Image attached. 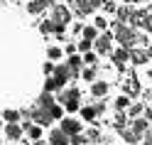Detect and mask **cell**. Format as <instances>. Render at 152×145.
I'll list each match as a JSON object with an SVG mask.
<instances>
[{
	"instance_id": "cell-1",
	"label": "cell",
	"mask_w": 152,
	"mask_h": 145,
	"mask_svg": "<svg viewBox=\"0 0 152 145\" xmlns=\"http://www.w3.org/2000/svg\"><path fill=\"white\" fill-rule=\"evenodd\" d=\"M49 17H52L54 22H59V25H69V22H71V17H74V13H71V7H69V5H59V3H54Z\"/></svg>"
},
{
	"instance_id": "cell-2",
	"label": "cell",
	"mask_w": 152,
	"mask_h": 145,
	"mask_svg": "<svg viewBox=\"0 0 152 145\" xmlns=\"http://www.w3.org/2000/svg\"><path fill=\"white\" fill-rule=\"evenodd\" d=\"M30 111H32V121H34L37 125H42V128H47V125L54 123L49 108H44V106H34V108H30Z\"/></svg>"
},
{
	"instance_id": "cell-3",
	"label": "cell",
	"mask_w": 152,
	"mask_h": 145,
	"mask_svg": "<svg viewBox=\"0 0 152 145\" xmlns=\"http://www.w3.org/2000/svg\"><path fill=\"white\" fill-rule=\"evenodd\" d=\"M110 44H113V32H101L93 40V49H96V54H110Z\"/></svg>"
},
{
	"instance_id": "cell-4",
	"label": "cell",
	"mask_w": 152,
	"mask_h": 145,
	"mask_svg": "<svg viewBox=\"0 0 152 145\" xmlns=\"http://www.w3.org/2000/svg\"><path fill=\"white\" fill-rule=\"evenodd\" d=\"M147 17H150V13H147V10H132L130 20H128V25H130V27H135V30H145Z\"/></svg>"
},
{
	"instance_id": "cell-5",
	"label": "cell",
	"mask_w": 152,
	"mask_h": 145,
	"mask_svg": "<svg viewBox=\"0 0 152 145\" xmlns=\"http://www.w3.org/2000/svg\"><path fill=\"white\" fill-rule=\"evenodd\" d=\"M66 64H69V69H71V81H74V79H81V69H83V57H79V54H69V59H66Z\"/></svg>"
},
{
	"instance_id": "cell-6",
	"label": "cell",
	"mask_w": 152,
	"mask_h": 145,
	"mask_svg": "<svg viewBox=\"0 0 152 145\" xmlns=\"http://www.w3.org/2000/svg\"><path fill=\"white\" fill-rule=\"evenodd\" d=\"M3 135L7 140H22L25 138V128L20 123H5V133Z\"/></svg>"
},
{
	"instance_id": "cell-7",
	"label": "cell",
	"mask_w": 152,
	"mask_h": 145,
	"mask_svg": "<svg viewBox=\"0 0 152 145\" xmlns=\"http://www.w3.org/2000/svg\"><path fill=\"white\" fill-rule=\"evenodd\" d=\"M108 89H110V84H108L106 79H96V81H91V96H93V99H103V96L108 93Z\"/></svg>"
},
{
	"instance_id": "cell-8",
	"label": "cell",
	"mask_w": 152,
	"mask_h": 145,
	"mask_svg": "<svg viewBox=\"0 0 152 145\" xmlns=\"http://www.w3.org/2000/svg\"><path fill=\"white\" fill-rule=\"evenodd\" d=\"M147 59H150L147 49H142V47H132V49H130V62L135 64V66H140V64H147Z\"/></svg>"
},
{
	"instance_id": "cell-9",
	"label": "cell",
	"mask_w": 152,
	"mask_h": 145,
	"mask_svg": "<svg viewBox=\"0 0 152 145\" xmlns=\"http://www.w3.org/2000/svg\"><path fill=\"white\" fill-rule=\"evenodd\" d=\"M61 130H64L66 135L81 133V121H79V118H61Z\"/></svg>"
},
{
	"instance_id": "cell-10",
	"label": "cell",
	"mask_w": 152,
	"mask_h": 145,
	"mask_svg": "<svg viewBox=\"0 0 152 145\" xmlns=\"http://www.w3.org/2000/svg\"><path fill=\"white\" fill-rule=\"evenodd\" d=\"M49 145H71V143H69V135H66L61 128H54L49 133Z\"/></svg>"
},
{
	"instance_id": "cell-11",
	"label": "cell",
	"mask_w": 152,
	"mask_h": 145,
	"mask_svg": "<svg viewBox=\"0 0 152 145\" xmlns=\"http://www.w3.org/2000/svg\"><path fill=\"white\" fill-rule=\"evenodd\" d=\"M64 81L61 79H56V76L52 74V76H47V79H44V91H52V93H56V91H61L64 89Z\"/></svg>"
},
{
	"instance_id": "cell-12",
	"label": "cell",
	"mask_w": 152,
	"mask_h": 145,
	"mask_svg": "<svg viewBox=\"0 0 152 145\" xmlns=\"http://www.w3.org/2000/svg\"><path fill=\"white\" fill-rule=\"evenodd\" d=\"M54 76H56V79H61L64 84L66 81H71V69H69V64H54Z\"/></svg>"
},
{
	"instance_id": "cell-13",
	"label": "cell",
	"mask_w": 152,
	"mask_h": 145,
	"mask_svg": "<svg viewBox=\"0 0 152 145\" xmlns=\"http://www.w3.org/2000/svg\"><path fill=\"white\" fill-rule=\"evenodd\" d=\"M128 59H130V49H128V47H120V49L113 52V64L120 66V69H123V64H125Z\"/></svg>"
},
{
	"instance_id": "cell-14",
	"label": "cell",
	"mask_w": 152,
	"mask_h": 145,
	"mask_svg": "<svg viewBox=\"0 0 152 145\" xmlns=\"http://www.w3.org/2000/svg\"><path fill=\"white\" fill-rule=\"evenodd\" d=\"M130 128H132V130H135V133L140 135V138H142V135H145V130L150 128V121L145 118V116H142V118L137 116V118H132V125H130Z\"/></svg>"
},
{
	"instance_id": "cell-15",
	"label": "cell",
	"mask_w": 152,
	"mask_h": 145,
	"mask_svg": "<svg viewBox=\"0 0 152 145\" xmlns=\"http://www.w3.org/2000/svg\"><path fill=\"white\" fill-rule=\"evenodd\" d=\"M56 103V96L52 91H42L39 93V99H37V106H44V108H49V106Z\"/></svg>"
},
{
	"instance_id": "cell-16",
	"label": "cell",
	"mask_w": 152,
	"mask_h": 145,
	"mask_svg": "<svg viewBox=\"0 0 152 145\" xmlns=\"http://www.w3.org/2000/svg\"><path fill=\"white\" fill-rule=\"evenodd\" d=\"M130 15H132V7H130V5H120V7H115V20H118V22H128Z\"/></svg>"
},
{
	"instance_id": "cell-17",
	"label": "cell",
	"mask_w": 152,
	"mask_h": 145,
	"mask_svg": "<svg viewBox=\"0 0 152 145\" xmlns=\"http://www.w3.org/2000/svg\"><path fill=\"white\" fill-rule=\"evenodd\" d=\"M25 135H27L30 140H39V138H42V125H37V123H30V125L25 128Z\"/></svg>"
},
{
	"instance_id": "cell-18",
	"label": "cell",
	"mask_w": 152,
	"mask_h": 145,
	"mask_svg": "<svg viewBox=\"0 0 152 145\" xmlns=\"http://www.w3.org/2000/svg\"><path fill=\"white\" fill-rule=\"evenodd\" d=\"M96 76H98V64H93V66L86 64V69H81V79L83 81H96Z\"/></svg>"
},
{
	"instance_id": "cell-19",
	"label": "cell",
	"mask_w": 152,
	"mask_h": 145,
	"mask_svg": "<svg viewBox=\"0 0 152 145\" xmlns=\"http://www.w3.org/2000/svg\"><path fill=\"white\" fill-rule=\"evenodd\" d=\"M44 10H47V5L42 0H30V3H27V13L30 15H42Z\"/></svg>"
},
{
	"instance_id": "cell-20",
	"label": "cell",
	"mask_w": 152,
	"mask_h": 145,
	"mask_svg": "<svg viewBox=\"0 0 152 145\" xmlns=\"http://www.w3.org/2000/svg\"><path fill=\"white\" fill-rule=\"evenodd\" d=\"M120 135H123V140L130 143V145H137V140H140V135L132 130V128H120Z\"/></svg>"
},
{
	"instance_id": "cell-21",
	"label": "cell",
	"mask_w": 152,
	"mask_h": 145,
	"mask_svg": "<svg viewBox=\"0 0 152 145\" xmlns=\"http://www.w3.org/2000/svg\"><path fill=\"white\" fill-rule=\"evenodd\" d=\"M79 113H81V118H83V121H88V123H93V121H96V116H98L93 106H81Z\"/></svg>"
},
{
	"instance_id": "cell-22",
	"label": "cell",
	"mask_w": 152,
	"mask_h": 145,
	"mask_svg": "<svg viewBox=\"0 0 152 145\" xmlns=\"http://www.w3.org/2000/svg\"><path fill=\"white\" fill-rule=\"evenodd\" d=\"M20 118H22L20 111H15V108H5L3 111V121L5 123H20Z\"/></svg>"
},
{
	"instance_id": "cell-23",
	"label": "cell",
	"mask_w": 152,
	"mask_h": 145,
	"mask_svg": "<svg viewBox=\"0 0 152 145\" xmlns=\"http://www.w3.org/2000/svg\"><path fill=\"white\" fill-rule=\"evenodd\" d=\"M81 37H86V40H96L98 37V27L96 25H83V30H81Z\"/></svg>"
},
{
	"instance_id": "cell-24",
	"label": "cell",
	"mask_w": 152,
	"mask_h": 145,
	"mask_svg": "<svg viewBox=\"0 0 152 145\" xmlns=\"http://www.w3.org/2000/svg\"><path fill=\"white\" fill-rule=\"evenodd\" d=\"M79 108H81V99H69V101L64 103V111L66 113H76Z\"/></svg>"
},
{
	"instance_id": "cell-25",
	"label": "cell",
	"mask_w": 152,
	"mask_h": 145,
	"mask_svg": "<svg viewBox=\"0 0 152 145\" xmlns=\"http://www.w3.org/2000/svg\"><path fill=\"white\" fill-rule=\"evenodd\" d=\"M47 57H49L52 62H59L64 57V49H61V47H49V49H47Z\"/></svg>"
},
{
	"instance_id": "cell-26",
	"label": "cell",
	"mask_w": 152,
	"mask_h": 145,
	"mask_svg": "<svg viewBox=\"0 0 152 145\" xmlns=\"http://www.w3.org/2000/svg\"><path fill=\"white\" fill-rule=\"evenodd\" d=\"M125 91H128V93H137V91H140V84H137L135 76H128V81H125Z\"/></svg>"
},
{
	"instance_id": "cell-27",
	"label": "cell",
	"mask_w": 152,
	"mask_h": 145,
	"mask_svg": "<svg viewBox=\"0 0 152 145\" xmlns=\"http://www.w3.org/2000/svg\"><path fill=\"white\" fill-rule=\"evenodd\" d=\"M142 111H145V106H142V103H130L128 106V116H130V118H137Z\"/></svg>"
},
{
	"instance_id": "cell-28",
	"label": "cell",
	"mask_w": 152,
	"mask_h": 145,
	"mask_svg": "<svg viewBox=\"0 0 152 145\" xmlns=\"http://www.w3.org/2000/svg\"><path fill=\"white\" fill-rule=\"evenodd\" d=\"M49 113H52V118H54V121H56V118H64V106H61V103L49 106Z\"/></svg>"
},
{
	"instance_id": "cell-29",
	"label": "cell",
	"mask_w": 152,
	"mask_h": 145,
	"mask_svg": "<svg viewBox=\"0 0 152 145\" xmlns=\"http://www.w3.org/2000/svg\"><path fill=\"white\" fill-rule=\"evenodd\" d=\"M83 64H88V66H93V64H98V54L96 52H83Z\"/></svg>"
},
{
	"instance_id": "cell-30",
	"label": "cell",
	"mask_w": 152,
	"mask_h": 145,
	"mask_svg": "<svg viewBox=\"0 0 152 145\" xmlns=\"http://www.w3.org/2000/svg\"><path fill=\"white\" fill-rule=\"evenodd\" d=\"M69 143L71 145H86V135L83 133H74V135H69Z\"/></svg>"
},
{
	"instance_id": "cell-31",
	"label": "cell",
	"mask_w": 152,
	"mask_h": 145,
	"mask_svg": "<svg viewBox=\"0 0 152 145\" xmlns=\"http://www.w3.org/2000/svg\"><path fill=\"white\" fill-rule=\"evenodd\" d=\"M76 47H79V52L83 54V52H88L91 47H93V42H91V40H86V37H81V40L76 42Z\"/></svg>"
},
{
	"instance_id": "cell-32",
	"label": "cell",
	"mask_w": 152,
	"mask_h": 145,
	"mask_svg": "<svg viewBox=\"0 0 152 145\" xmlns=\"http://www.w3.org/2000/svg\"><path fill=\"white\" fill-rule=\"evenodd\" d=\"M128 106H130V99H128V96H118V99H115V108H118V111L128 108Z\"/></svg>"
},
{
	"instance_id": "cell-33",
	"label": "cell",
	"mask_w": 152,
	"mask_h": 145,
	"mask_svg": "<svg viewBox=\"0 0 152 145\" xmlns=\"http://www.w3.org/2000/svg\"><path fill=\"white\" fill-rule=\"evenodd\" d=\"M86 140H91V143H98V140H101V130H98V128H91V130L86 133Z\"/></svg>"
},
{
	"instance_id": "cell-34",
	"label": "cell",
	"mask_w": 152,
	"mask_h": 145,
	"mask_svg": "<svg viewBox=\"0 0 152 145\" xmlns=\"http://www.w3.org/2000/svg\"><path fill=\"white\" fill-rule=\"evenodd\" d=\"M93 25L98 27V32H103V30H106V27H108V20H106V17H103V15H98L96 20H93Z\"/></svg>"
},
{
	"instance_id": "cell-35",
	"label": "cell",
	"mask_w": 152,
	"mask_h": 145,
	"mask_svg": "<svg viewBox=\"0 0 152 145\" xmlns=\"http://www.w3.org/2000/svg\"><path fill=\"white\" fill-rule=\"evenodd\" d=\"M101 7H103L106 13H115V7H118V5H115V0H103V5H101Z\"/></svg>"
},
{
	"instance_id": "cell-36",
	"label": "cell",
	"mask_w": 152,
	"mask_h": 145,
	"mask_svg": "<svg viewBox=\"0 0 152 145\" xmlns=\"http://www.w3.org/2000/svg\"><path fill=\"white\" fill-rule=\"evenodd\" d=\"M42 71H44L47 76H52V74H54V62H52V59H49V62H44V66H42Z\"/></svg>"
},
{
	"instance_id": "cell-37",
	"label": "cell",
	"mask_w": 152,
	"mask_h": 145,
	"mask_svg": "<svg viewBox=\"0 0 152 145\" xmlns=\"http://www.w3.org/2000/svg\"><path fill=\"white\" fill-rule=\"evenodd\" d=\"M76 52H79V47H76V42H69V44L64 47V54H76Z\"/></svg>"
},
{
	"instance_id": "cell-38",
	"label": "cell",
	"mask_w": 152,
	"mask_h": 145,
	"mask_svg": "<svg viewBox=\"0 0 152 145\" xmlns=\"http://www.w3.org/2000/svg\"><path fill=\"white\" fill-rule=\"evenodd\" d=\"M115 125H118V128H125V113H123V111L115 116Z\"/></svg>"
},
{
	"instance_id": "cell-39",
	"label": "cell",
	"mask_w": 152,
	"mask_h": 145,
	"mask_svg": "<svg viewBox=\"0 0 152 145\" xmlns=\"http://www.w3.org/2000/svg\"><path fill=\"white\" fill-rule=\"evenodd\" d=\"M93 108H96V113L101 116L103 111H106V103H103V101H98V103H93Z\"/></svg>"
},
{
	"instance_id": "cell-40",
	"label": "cell",
	"mask_w": 152,
	"mask_h": 145,
	"mask_svg": "<svg viewBox=\"0 0 152 145\" xmlns=\"http://www.w3.org/2000/svg\"><path fill=\"white\" fill-rule=\"evenodd\" d=\"M81 30H83V25H81V22H76V25H74V27H71V32H74V35H79V32H81Z\"/></svg>"
},
{
	"instance_id": "cell-41",
	"label": "cell",
	"mask_w": 152,
	"mask_h": 145,
	"mask_svg": "<svg viewBox=\"0 0 152 145\" xmlns=\"http://www.w3.org/2000/svg\"><path fill=\"white\" fill-rule=\"evenodd\" d=\"M142 113H145V118H147V121H152V108H147V106H145V111H142Z\"/></svg>"
},
{
	"instance_id": "cell-42",
	"label": "cell",
	"mask_w": 152,
	"mask_h": 145,
	"mask_svg": "<svg viewBox=\"0 0 152 145\" xmlns=\"http://www.w3.org/2000/svg\"><path fill=\"white\" fill-rule=\"evenodd\" d=\"M145 30H147V32H152V15L147 17V25H145Z\"/></svg>"
},
{
	"instance_id": "cell-43",
	"label": "cell",
	"mask_w": 152,
	"mask_h": 145,
	"mask_svg": "<svg viewBox=\"0 0 152 145\" xmlns=\"http://www.w3.org/2000/svg\"><path fill=\"white\" fill-rule=\"evenodd\" d=\"M32 145H49V140H42L39 138V140H32Z\"/></svg>"
},
{
	"instance_id": "cell-44",
	"label": "cell",
	"mask_w": 152,
	"mask_h": 145,
	"mask_svg": "<svg viewBox=\"0 0 152 145\" xmlns=\"http://www.w3.org/2000/svg\"><path fill=\"white\" fill-rule=\"evenodd\" d=\"M42 3H44V5H47V7H52V5H54V3H56V0H42Z\"/></svg>"
},
{
	"instance_id": "cell-45",
	"label": "cell",
	"mask_w": 152,
	"mask_h": 145,
	"mask_svg": "<svg viewBox=\"0 0 152 145\" xmlns=\"http://www.w3.org/2000/svg\"><path fill=\"white\" fill-rule=\"evenodd\" d=\"M147 54H150V59H152V44H147Z\"/></svg>"
},
{
	"instance_id": "cell-46",
	"label": "cell",
	"mask_w": 152,
	"mask_h": 145,
	"mask_svg": "<svg viewBox=\"0 0 152 145\" xmlns=\"http://www.w3.org/2000/svg\"><path fill=\"white\" fill-rule=\"evenodd\" d=\"M142 3H152V0H142Z\"/></svg>"
},
{
	"instance_id": "cell-47",
	"label": "cell",
	"mask_w": 152,
	"mask_h": 145,
	"mask_svg": "<svg viewBox=\"0 0 152 145\" xmlns=\"http://www.w3.org/2000/svg\"><path fill=\"white\" fill-rule=\"evenodd\" d=\"M0 145H3V138H0Z\"/></svg>"
}]
</instances>
